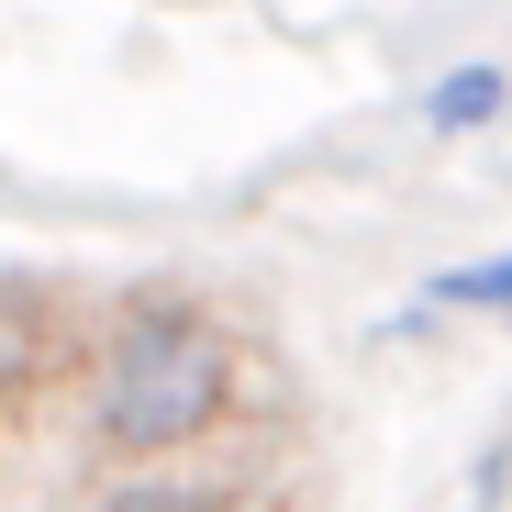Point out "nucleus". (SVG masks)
I'll return each instance as SVG.
<instances>
[{
	"label": "nucleus",
	"mask_w": 512,
	"mask_h": 512,
	"mask_svg": "<svg viewBox=\"0 0 512 512\" xmlns=\"http://www.w3.org/2000/svg\"><path fill=\"white\" fill-rule=\"evenodd\" d=\"M212 412H223V346L190 312H134L101 357V435L156 457V446L212 435Z\"/></svg>",
	"instance_id": "f257e3e1"
},
{
	"label": "nucleus",
	"mask_w": 512,
	"mask_h": 512,
	"mask_svg": "<svg viewBox=\"0 0 512 512\" xmlns=\"http://www.w3.org/2000/svg\"><path fill=\"white\" fill-rule=\"evenodd\" d=\"M501 101H512V78L501 67H457L435 101H423V123L435 134H479V123H501Z\"/></svg>",
	"instance_id": "f03ea898"
},
{
	"label": "nucleus",
	"mask_w": 512,
	"mask_h": 512,
	"mask_svg": "<svg viewBox=\"0 0 512 512\" xmlns=\"http://www.w3.org/2000/svg\"><path fill=\"white\" fill-rule=\"evenodd\" d=\"M435 301H446V312H512V245H501V256H479V268H446V279H435Z\"/></svg>",
	"instance_id": "7ed1b4c3"
},
{
	"label": "nucleus",
	"mask_w": 512,
	"mask_h": 512,
	"mask_svg": "<svg viewBox=\"0 0 512 512\" xmlns=\"http://www.w3.org/2000/svg\"><path fill=\"white\" fill-rule=\"evenodd\" d=\"M112 512H234V501H201V490H123Z\"/></svg>",
	"instance_id": "20e7f679"
}]
</instances>
